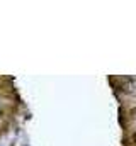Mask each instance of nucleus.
Returning <instances> with one entry per match:
<instances>
[{
	"label": "nucleus",
	"mask_w": 136,
	"mask_h": 146,
	"mask_svg": "<svg viewBox=\"0 0 136 146\" xmlns=\"http://www.w3.org/2000/svg\"><path fill=\"white\" fill-rule=\"evenodd\" d=\"M129 114H131V117H133V119L136 121V104L133 106V107H131V110H129Z\"/></svg>",
	"instance_id": "1"
},
{
	"label": "nucleus",
	"mask_w": 136,
	"mask_h": 146,
	"mask_svg": "<svg viewBox=\"0 0 136 146\" xmlns=\"http://www.w3.org/2000/svg\"><path fill=\"white\" fill-rule=\"evenodd\" d=\"M133 139H135V141H136V133H135V134H133Z\"/></svg>",
	"instance_id": "2"
},
{
	"label": "nucleus",
	"mask_w": 136,
	"mask_h": 146,
	"mask_svg": "<svg viewBox=\"0 0 136 146\" xmlns=\"http://www.w3.org/2000/svg\"><path fill=\"white\" fill-rule=\"evenodd\" d=\"M2 114H3V112H2V109H0V117H2Z\"/></svg>",
	"instance_id": "3"
}]
</instances>
